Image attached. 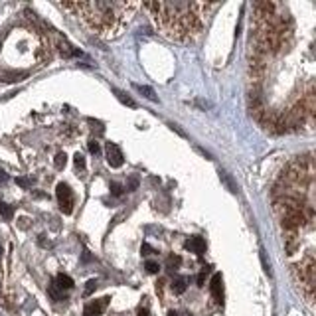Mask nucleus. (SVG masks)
I'll list each match as a JSON object with an SVG mask.
<instances>
[{"mask_svg":"<svg viewBox=\"0 0 316 316\" xmlns=\"http://www.w3.org/2000/svg\"><path fill=\"white\" fill-rule=\"evenodd\" d=\"M58 50H60V54L63 56V58H71V56H79V52L77 50H74L71 45L67 44L65 40H61V38H58Z\"/></svg>","mask_w":316,"mask_h":316,"instance_id":"6e6552de","label":"nucleus"},{"mask_svg":"<svg viewBox=\"0 0 316 316\" xmlns=\"http://www.w3.org/2000/svg\"><path fill=\"white\" fill-rule=\"evenodd\" d=\"M16 184H18V186H22V188H30L32 180H28V178H16Z\"/></svg>","mask_w":316,"mask_h":316,"instance_id":"4be33fe9","label":"nucleus"},{"mask_svg":"<svg viewBox=\"0 0 316 316\" xmlns=\"http://www.w3.org/2000/svg\"><path fill=\"white\" fill-rule=\"evenodd\" d=\"M74 162H76V166L77 168H81V170L85 168V158H83V154H79V152L74 156Z\"/></svg>","mask_w":316,"mask_h":316,"instance_id":"412c9836","label":"nucleus"},{"mask_svg":"<svg viewBox=\"0 0 316 316\" xmlns=\"http://www.w3.org/2000/svg\"><path fill=\"white\" fill-rule=\"evenodd\" d=\"M113 93L117 95V99H119V101H120V103H123V105L136 107V103H135V101H133L131 97H127V95H125V93H123V91H120V89H113Z\"/></svg>","mask_w":316,"mask_h":316,"instance_id":"4468645a","label":"nucleus"},{"mask_svg":"<svg viewBox=\"0 0 316 316\" xmlns=\"http://www.w3.org/2000/svg\"><path fill=\"white\" fill-rule=\"evenodd\" d=\"M168 316H178V312H174V310H170V312H168Z\"/></svg>","mask_w":316,"mask_h":316,"instance_id":"473e14b6","label":"nucleus"},{"mask_svg":"<svg viewBox=\"0 0 316 316\" xmlns=\"http://www.w3.org/2000/svg\"><path fill=\"white\" fill-rule=\"evenodd\" d=\"M184 247L188 249V251H192V253H196V255H204L206 253V241L202 239V237H190V239L184 243Z\"/></svg>","mask_w":316,"mask_h":316,"instance_id":"39448f33","label":"nucleus"},{"mask_svg":"<svg viewBox=\"0 0 316 316\" xmlns=\"http://www.w3.org/2000/svg\"><path fill=\"white\" fill-rule=\"evenodd\" d=\"M133 87H135L138 93H142V95H144L149 101H154V103L158 101V99H156V95H154V91H152L151 87H147V85H138V83H133Z\"/></svg>","mask_w":316,"mask_h":316,"instance_id":"9b49d317","label":"nucleus"},{"mask_svg":"<svg viewBox=\"0 0 316 316\" xmlns=\"http://www.w3.org/2000/svg\"><path fill=\"white\" fill-rule=\"evenodd\" d=\"M56 196H58V202H60V210L65 215H69L74 211V192H71V188L67 184L60 182L58 188H56Z\"/></svg>","mask_w":316,"mask_h":316,"instance_id":"f03ea898","label":"nucleus"},{"mask_svg":"<svg viewBox=\"0 0 316 316\" xmlns=\"http://www.w3.org/2000/svg\"><path fill=\"white\" fill-rule=\"evenodd\" d=\"M168 127H170V129H172V131H176V133H178V135L180 136H186V133H184V131H182L180 127H178V125H174V123H170V125H168Z\"/></svg>","mask_w":316,"mask_h":316,"instance_id":"bb28decb","label":"nucleus"},{"mask_svg":"<svg viewBox=\"0 0 316 316\" xmlns=\"http://www.w3.org/2000/svg\"><path fill=\"white\" fill-rule=\"evenodd\" d=\"M107 164L111 168H120L123 166V152L115 142H107Z\"/></svg>","mask_w":316,"mask_h":316,"instance_id":"7ed1b4c3","label":"nucleus"},{"mask_svg":"<svg viewBox=\"0 0 316 316\" xmlns=\"http://www.w3.org/2000/svg\"><path fill=\"white\" fill-rule=\"evenodd\" d=\"M28 74L26 71H0V81L4 83H14V81H20L22 77H26Z\"/></svg>","mask_w":316,"mask_h":316,"instance_id":"0eeeda50","label":"nucleus"},{"mask_svg":"<svg viewBox=\"0 0 316 316\" xmlns=\"http://www.w3.org/2000/svg\"><path fill=\"white\" fill-rule=\"evenodd\" d=\"M184 290H186V279H184V277L174 279V283H172V293H174V295H182Z\"/></svg>","mask_w":316,"mask_h":316,"instance_id":"ddd939ff","label":"nucleus"},{"mask_svg":"<svg viewBox=\"0 0 316 316\" xmlns=\"http://www.w3.org/2000/svg\"><path fill=\"white\" fill-rule=\"evenodd\" d=\"M95 286H97V283H95V281H93V279H91L89 283H87V286H85V297H89L91 293H93V290H95Z\"/></svg>","mask_w":316,"mask_h":316,"instance_id":"5701e85b","label":"nucleus"},{"mask_svg":"<svg viewBox=\"0 0 316 316\" xmlns=\"http://www.w3.org/2000/svg\"><path fill=\"white\" fill-rule=\"evenodd\" d=\"M109 304V299H101V301L89 302L83 310V316H101V312L105 310V306Z\"/></svg>","mask_w":316,"mask_h":316,"instance_id":"423d86ee","label":"nucleus"},{"mask_svg":"<svg viewBox=\"0 0 316 316\" xmlns=\"http://www.w3.org/2000/svg\"><path fill=\"white\" fill-rule=\"evenodd\" d=\"M180 263H182V259L178 255L168 257V269H172V271H174V269H178V267H180Z\"/></svg>","mask_w":316,"mask_h":316,"instance_id":"dca6fc26","label":"nucleus"},{"mask_svg":"<svg viewBox=\"0 0 316 316\" xmlns=\"http://www.w3.org/2000/svg\"><path fill=\"white\" fill-rule=\"evenodd\" d=\"M147 271L151 273V275H156V273L160 271V267H158V263H154V261H147Z\"/></svg>","mask_w":316,"mask_h":316,"instance_id":"aec40b11","label":"nucleus"},{"mask_svg":"<svg viewBox=\"0 0 316 316\" xmlns=\"http://www.w3.org/2000/svg\"><path fill=\"white\" fill-rule=\"evenodd\" d=\"M210 288H211V295H213L215 302L224 301V281H222V273H215V275L211 277Z\"/></svg>","mask_w":316,"mask_h":316,"instance_id":"20e7f679","label":"nucleus"},{"mask_svg":"<svg viewBox=\"0 0 316 316\" xmlns=\"http://www.w3.org/2000/svg\"><path fill=\"white\" fill-rule=\"evenodd\" d=\"M147 10L154 12L156 24L164 30L166 36L184 40L190 34L202 30V22L198 10H202L206 4L198 2H144Z\"/></svg>","mask_w":316,"mask_h":316,"instance_id":"f257e3e1","label":"nucleus"},{"mask_svg":"<svg viewBox=\"0 0 316 316\" xmlns=\"http://www.w3.org/2000/svg\"><path fill=\"white\" fill-rule=\"evenodd\" d=\"M4 182H8V174H6V172L0 168V184H4Z\"/></svg>","mask_w":316,"mask_h":316,"instance_id":"c756f323","label":"nucleus"},{"mask_svg":"<svg viewBox=\"0 0 316 316\" xmlns=\"http://www.w3.org/2000/svg\"><path fill=\"white\" fill-rule=\"evenodd\" d=\"M0 253H2V247H0Z\"/></svg>","mask_w":316,"mask_h":316,"instance_id":"f704fd0d","label":"nucleus"},{"mask_svg":"<svg viewBox=\"0 0 316 316\" xmlns=\"http://www.w3.org/2000/svg\"><path fill=\"white\" fill-rule=\"evenodd\" d=\"M87 147H89V152H91V154H99V152H101V147H99V142H97L95 138H91Z\"/></svg>","mask_w":316,"mask_h":316,"instance_id":"a211bd4d","label":"nucleus"},{"mask_svg":"<svg viewBox=\"0 0 316 316\" xmlns=\"http://www.w3.org/2000/svg\"><path fill=\"white\" fill-rule=\"evenodd\" d=\"M136 186H138V178H135V176H133V178H131V182H129V186H127V190H129V192H135Z\"/></svg>","mask_w":316,"mask_h":316,"instance_id":"393cba45","label":"nucleus"},{"mask_svg":"<svg viewBox=\"0 0 316 316\" xmlns=\"http://www.w3.org/2000/svg\"><path fill=\"white\" fill-rule=\"evenodd\" d=\"M138 316H151V312H149V308H140V310H138Z\"/></svg>","mask_w":316,"mask_h":316,"instance_id":"7c9ffc66","label":"nucleus"},{"mask_svg":"<svg viewBox=\"0 0 316 316\" xmlns=\"http://www.w3.org/2000/svg\"><path fill=\"white\" fill-rule=\"evenodd\" d=\"M83 261H85V263H87V261H91V255L87 253V251H83Z\"/></svg>","mask_w":316,"mask_h":316,"instance_id":"2f4dec72","label":"nucleus"},{"mask_svg":"<svg viewBox=\"0 0 316 316\" xmlns=\"http://www.w3.org/2000/svg\"><path fill=\"white\" fill-rule=\"evenodd\" d=\"M50 295H52V299H54V301H61V299H63V290L58 288L56 285L50 286Z\"/></svg>","mask_w":316,"mask_h":316,"instance_id":"f3484780","label":"nucleus"},{"mask_svg":"<svg viewBox=\"0 0 316 316\" xmlns=\"http://www.w3.org/2000/svg\"><path fill=\"white\" fill-rule=\"evenodd\" d=\"M140 251H142V255H152L154 253V249H152L149 243H142V247H140Z\"/></svg>","mask_w":316,"mask_h":316,"instance_id":"b1692460","label":"nucleus"},{"mask_svg":"<svg viewBox=\"0 0 316 316\" xmlns=\"http://www.w3.org/2000/svg\"><path fill=\"white\" fill-rule=\"evenodd\" d=\"M54 164H56V168H58V170H63V168H65V164H67V156H65V152H60V154L56 156Z\"/></svg>","mask_w":316,"mask_h":316,"instance_id":"2eb2a0df","label":"nucleus"},{"mask_svg":"<svg viewBox=\"0 0 316 316\" xmlns=\"http://www.w3.org/2000/svg\"><path fill=\"white\" fill-rule=\"evenodd\" d=\"M0 217H2V220H6V222H8V220H12V217H14V208H12V206H8L6 202H0Z\"/></svg>","mask_w":316,"mask_h":316,"instance_id":"f8f14e48","label":"nucleus"},{"mask_svg":"<svg viewBox=\"0 0 316 316\" xmlns=\"http://www.w3.org/2000/svg\"><path fill=\"white\" fill-rule=\"evenodd\" d=\"M220 178H222V182L227 186V190L231 192V194H237L239 192V188H237V184L233 182V178L227 174V172H224V170H220Z\"/></svg>","mask_w":316,"mask_h":316,"instance_id":"9d476101","label":"nucleus"},{"mask_svg":"<svg viewBox=\"0 0 316 316\" xmlns=\"http://www.w3.org/2000/svg\"><path fill=\"white\" fill-rule=\"evenodd\" d=\"M196 105L198 107H202V109H208V107H211L208 101H202V99H196Z\"/></svg>","mask_w":316,"mask_h":316,"instance_id":"cd10ccee","label":"nucleus"},{"mask_svg":"<svg viewBox=\"0 0 316 316\" xmlns=\"http://www.w3.org/2000/svg\"><path fill=\"white\" fill-rule=\"evenodd\" d=\"M54 285L58 286V288H61V290H63V288L67 290V288H74V279L67 277V275H63V273H60V275L56 277V283H54Z\"/></svg>","mask_w":316,"mask_h":316,"instance_id":"1a4fd4ad","label":"nucleus"},{"mask_svg":"<svg viewBox=\"0 0 316 316\" xmlns=\"http://www.w3.org/2000/svg\"><path fill=\"white\" fill-rule=\"evenodd\" d=\"M123 190H125V188L120 186L119 182H113V184H111V194H113V196H120Z\"/></svg>","mask_w":316,"mask_h":316,"instance_id":"6ab92c4d","label":"nucleus"},{"mask_svg":"<svg viewBox=\"0 0 316 316\" xmlns=\"http://www.w3.org/2000/svg\"><path fill=\"white\" fill-rule=\"evenodd\" d=\"M261 263H263V269H265V273H269V275H271V267L267 265V259H265V253H261Z\"/></svg>","mask_w":316,"mask_h":316,"instance_id":"a878e982","label":"nucleus"},{"mask_svg":"<svg viewBox=\"0 0 316 316\" xmlns=\"http://www.w3.org/2000/svg\"><path fill=\"white\" fill-rule=\"evenodd\" d=\"M178 316H180V314H178ZM182 316H190V314H182Z\"/></svg>","mask_w":316,"mask_h":316,"instance_id":"72a5a7b5","label":"nucleus"},{"mask_svg":"<svg viewBox=\"0 0 316 316\" xmlns=\"http://www.w3.org/2000/svg\"><path fill=\"white\" fill-rule=\"evenodd\" d=\"M204 281H206V273L202 271V273H200V275H198V285L204 286Z\"/></svg>","mask_w":316,"mask_h":316,"instance_id":"c85d7f7f","label":"nucleus"}]
</instances>
